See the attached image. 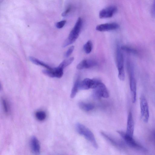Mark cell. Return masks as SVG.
Wrapping results in <instances>:
<instances>
[{
	"instance_id": "9",
	"label": "cell",
	"mask_w": 155,
	"mask_h": 155,
	"mask_svg": "<svg viewBox=\"0 0 155 155\" xmlns=\"http://www.w3.org/2000/svg\"><path fill=\"white\" fill-rule=\"evenodd\" d=\"M42 72L45 75L51 78H61L63 74V68L58 66L51 69L43 70Z\"/></svg>"
},
{
	"instance_id": "11",
	"label": "cell",
	"mask_w": 155,
	"mask_h": 155,
	"mask_svg": "<svg viewBox=\"0 0 155 155\" xmlns=\"http://www.w3.org/2000/svg\"><path fill=\"white\" fill-rule=\"evenodd\" d=\"M119 27V25L116 23H107L97 25L96 27V29L100 31H107L116 29Z\"/></svg>"
},
{
	"instance_id": "10",
	"label": "cell",
	"mask_w": 155,
	"mask_h": 155,
	"mask_svg": "<svg viewBox=\"0 0 155 155\" xmlns=\"http://www.w3.org/2000/svg\"><path fill=\"white\" fill-rule=\"evenodd\" d=\"M117 11V8L111 6L103 9L99 12V16L101 18L111 17Z\"/></svg>"
},
{
	"instance_id": "21",
	"label": "cell",
	"mask_w": 155,
	"mask_h": 155,
	"mask_svg": "<svg viewBox=\"0 0 155 155\" xmlns=\"http://www.w3.org/2000/svg\"><path fill=\"white\" fill-rule=\"evenodd\" d=\"M84 49L87 54L90 53L92 49V41L89 40L88 41L84 46Z\"/></svg>"
},
{
	"instance_id": "27",
	"label": "cell",
	"mask_w": 155,
	"mask_h": 155,
	"mask_svg": "<svg viewBox=\"0 0 155 155\" xmlns=\"http://www.w3.org/2000/svg\"><path fill=\"white\" fill-rule=\"evenodd\" d=\"M71 10L70 7H68L64 12L62 14V16H65Z\"/></svg>"
},
{
	"instance_id": "17",
	"label": "cell",
	"mask_w": 155,
	"mask_h": 155,
	"mask_svg": "<svg viewBox=\"0 0 155 155\" xmlns=\"http://www.w3.org/2000/svg\"><path fill=\"white\" fill-rule=\"evenodd\" d=\"M29 59L31 62L36 65L42 66L50 70L52 68L48 64L35 57H30Z\"/></svg>"
},
{
	"instance_id": "14",
	"label": "cell",
	"mask_w": 155,
	"mask_h": 155,
	"mask_svg": "<svg viewBox=\"0 0 155 155\" xmlns=\"http://www.w3.org/2000/svg\"><path fill=\"white\" fill-rule=\"evenodd\" d=\"M30 146L32 151L34 153L38 154L40 153V145L38 139L35 136L31 138Z\"/></svg>"
},
{
	"instance_id": "4",
	"label": "cell",
	"mask_w": 155,
	"mask_h": 155,
	"mask_svg": "<svg viewBox=\"0 0 155 155\" xmlns=\"http://www.w3.org/2000/svg\"><path fill=\"white\" fill-rule=\"evenodd\" d=\"M140 106L142 119L144 123H147L150 117L149 108L147 100L143 95L140 98Z\"/></svg>"
},
{
	"instance_id": "2",
	"label": "cell",
	"mask_w": 155,
	"mask_h": 155,
	"mask_svg": "<svg viewBox=\"0 0 155 155\" xmlns=\"http://www.w3.org/2000/svg\"><path fill=\"white\" fill-rule=\"evenodd\" d=\"M82 25V20L79 17L78 19L74 28L69 36L64 42L62 47L65 48L73 43L78 37Z\"/></svg>"
},
{
	"instance_id": "13",
	"label": "cell",
	"mask_w": 155,
	"mask_h": 155,
	"mask_svg": "<svg viewBox=\"0 0 155 155\" xmlns=\"http://www.w3.org/2000/svg\"><path fill=\"white\" fill-rule=\"evenodd\" d=\"M97 64L94 61L91 60H84L81 61L77 66L76 68L78 70L89 68L92 67Z\"/></svg>"
},
{
	"instance_id": "6",
	"label": "cell",
	"mask_w": 155,
	"mask_h": 155,
	"mask_svg": "<svg viewBox=\"0 0 155 155\" xmlns=\"http://www.w3.org/2000/svg\"><path fill=\"white\" fill-rule=\"evenodd\" d=\"M130 77V87L131 93L132 101L135 103L136 100L137 87L136 80L134 78L133 67H131L127 68Z\"/></svg>"
},
{
	"instance_id": "23",
	"label": "cell",
	"mask_w": 155,
	"mask_h": 155,
	"mask_svg": "<svg viewBox=\"0 0 155 155\" xmlns=\"http://www.w3.org/2000/svg\"><path fill=\"white\" fill-rule=\"evenodd\" d=\"M2 103L4 111L5 113L8 114L9 113V105L7 100L5 99H3L2 100Z\"/></svg>"
},
{
	"instance_id": "15",
	"label": "cell",
	"mask_w": 155,
	"mask_h": 155,
	"mask_svg": "<svg viewBox=\"0 0 155 155\" xmlns=\"http://www.w3.org/2000/svg\"><path fill=\"white\" fill-rule=\"evenodd\" d=\"M101 135L112 144L117 147H120L121 145L120 143L117 142L114 139L103 132H101Z\"/></svg>"
},
{
	"instance_id": "5",
	"label": "cell",
	"mask_w": 155,
	"mask_h": 155,
	"mask_svg": "<svg viewBox=\"0 0 155 155\" xmlns=\"http://www.w3.org/2000/svg\"><path fill=\"white\" fill-rule=\"evenodd\" d=\"M117 132L120 135L126 144L130 147L138 150H145L142 146L134 140L133 137L122 131L118 130Z\"/></svg>"
},
{
	"instance_id": "22",
	"label": "cell",
	"mask_w": 155,
	"mask_h": 155,
	"mask_svg": "<svg viewBox=\"0 0 155 155\" xmlns=\"http://www.w3.org/2000/svg\"><path fill=\"white\" fill-rule=\"evenodd\" d=\"M121 50L129 53L134 54H137L138 53L137 51L135 49L130 47L126 46H122L121 47Z\"/></svg>"
},
{
	"instance_id": "19",
	"label": "cell",
	"mask_w": 155,
	"mask_h": 155,
	"mask_svg": "<svg viewBox=\"0 0 155 155\" xmlns=\"http://www.w3.org/2000/svg\"><path fill=\"white\" fill-rule=\"evenodd\" d=\"M36 118L39 120L42 121L44 120L46 117L45 112L43 111H38L35 114Z\"/></svg>"
},
{
	"instance_id": "18",
	"label": "cell",
	"mask_w": 155,
	"mask_h": 155,
	"mask_svg": "<svg viewBox=\"0 0 155 155\" xmlns=\"http://www.w3.org/2000/svg\"><path fill=\"white\" fill-rule=\"evenodd\" d=\"M80 81L77 80L74 83L71 90L70 97L71 98H74L76 95L79 89V83Z\"/></svg>"
},
{
	"instance_id": "26",
	"label": "cell",
	"mask_w": 155,
	"mask_h": 155,
	"mask_svg": "<svg viewBox=\"0 0 155 155\" xmlns=\"http://www.w3.org/2000/svg\"><path fill=\"white\" fill-rule=\"evenodd\" d=\"M151 14L152 16L155 18V0H154L151 9Z\"/></svg>"
},
{
	"instance_id": "7",
	"label": "cell",
	"mask_w": 155,
	"mask_h": 155,
	"mask_svg": "<svg viewBox=\"0 0 155 155\" xmlns=\"http://www.w3.org/2000/svg\"><path fill=\"white\" fill-rule=\"evenodd\" d=\"M101 82L100 80L97 78L92 79L88 78H85L81 81H79L78 85L79 89L84 90L90 88L94 89Z\"/></svg>"
},
{
	"instance_id": "12",
	"label": "cell",
	"mask_w": 155,
	"mask_h": 155,
	"mask_svg": "<svg viewBox=\"0 0 155 155\" xmlns=\"http://www.w3.org/2000/svg\"><path fill=\"white\" fill-rule=\"evenodd\" d=\"M134 128V122L132 114L131 112H130L127 117L126 133L129 135L133 137Z\"/></svg>"
},
{
	"instance_id": "16",
	"label": "cell",
	"mask_w": 155,
	"mask_h": 155,
	"mask_svg": "<svg viewBox=\"0 0 155 155\" xmlns=\"http://www.w3.org/2000/svg\"><path fill=\"white\" fill-rule=\"evenodd\" d=\"M78 106L82 110L86 112L89 111L94 108V105L92 104L81 102L79 103Z\"/></svg>"
},
{
	"instance_id": "20",
	"label": "cell",
	"mask_w": 155,
	"mask_h": 155,
	"mask_svg": "<svg viewBox=\"0 0 155 155\" xmlns=\"http://www.w3.org/2000/svg\"><path fill=\"white\" fill-rule=\"evenodd\" d=\"M74 59V57H71L68 59H65L58 66L64 69L71 64Z\"/></svg>"
},
{
	"instance_id": "1",
	"label": "cell",
	"mask_w": 155,
	"mask_h": 155,
	"mask_svg": "<svg viewBox=\"0 0 155 155\" xmlns=\"http://www.w3.org/2000/svg\"><path fill=\"white\" fill-rule=\"evenodd\" d=\"M75 128L79 134L84 136L95 148H98V145L95 137L90 130L83 124L79 123L76 124Z\"/></svg>"
},
{
	"instance_id": "3",
	"label": "cell",
	"mask_w": 155,
	"mask_h": 155,
	"mask_svg": "<svg viewBox=\"0 0 155 155\" xmlns=\"http://www.w3.org/2000/svg\"><path fill=\"white\" fill-rule=\"evenodd\" d=\"M121 50V47L118 45L117 47L116 62L118 71V77L120 80L124 81L125 79V75L123 56Z\"/></svg>"
},
{
	"instance_id": "25",
	"label": "cell",
	"mask_w": 155,
	"mask_h": 155,
	"mask_svg": "<svg viewBox=\"0 0 155 155\" xmlns=\"http://www.w3.org/2000/svg\"><path fill=\"white\" fill-rule=\"evenodd\" d=\"M65 20H63L57 22L56 24V27L58 28H61L64 27L66 23Z\"/></svg>"
},
{
	"instance_id": "24",
	"label": "cell",
	"mask_w": 155,
	"mask_h": 155,
	"mask_svg": "<svg viewBox=\"0 0 155 155\" xmlns=\"http://www.w3.org/2000/svg\"><path fill=\"white\" fill-rule=\"evenodd\" d=\"M74 46H72L68 48L65 54V57H68L71 55L74 51Z\"/></svg>"
},
{
	"instance_id": "8",
	"label": "cell",
	"mask_w": 155,
	"mask_h": 155,
	"mask_svg": "<svg viewBox=\"0 0 155 155\" xmlns=\"http://www.w3.org/2000/svg\"><path fill=\"white\" fill-rule=\"evenodd\" d=\"M93 96L96 99H99L101 97L107 98L109 97V94L106 86L101 82L94 89Z\"/></svg>"
}]
</instances>
